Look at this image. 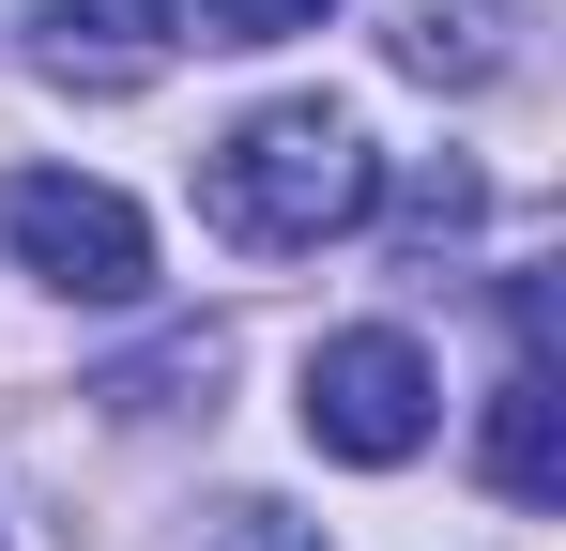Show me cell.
Here are the masks:
<instances>
[{
  "mask_svg": "<svg viewBox=\"0 0 566 551\" xmlns=\"http://www.w3.org/2000/svg\"><path fill=\"white\" fill-rule=\"evenodd\" d=\"M199 215H214L230 246H261V261H306V246H337V230L382 215V154H368L353 107L291 92V107H245V123L199 154Z\"/></svg>",
  "mask_w": 566,
  "mask_h": 551,
  "instance_id": "6da1fadb",
  "label": "cell"
},
{
  "mask_svg": "<svg viewBox=\"0 0 566 551\" xmlns=\"http://www.w3.org/2000/svg\"><path fill=\"white\" fill-rule=\"evenodd\" d=\"M0 246L31 291H62V306H138L154 291V215L93 169H15L0 184Z\"/></svg>",
  "mask_w": 566,
  "mask_h": 551,
  "instance_id": "7a4b0ae2",
  "label": "cell"
},
{
  "mask_svg": "<svg viewBox=\"0 0 566 551\" xmlns=\"http://www.w3.org/2000/svg\"><path fill=\"white\" fill-rule=\"evenodd\" d=\"M429 414H444V383H429V353L398 322H353V337L306 353V445L353 459V475H398V459L429 445Z\"/></svg>",
  "mask_w": 566,
  "mask_h": 551,
  "instance_id": "3957f363",
  "label": "cell"
},
{
  "mask_svg": "<svg viewBox=\"0 0 566 551\" xmlns=\"http://www.w3.org/2000/svg\"><path fill=\"white\" fill-rule=\"evenodd\" d=\"M169 46H185V0H31V62L62 92H138L169 77Z\"/></svg>",
  "mask_w": 566,
  "mask_h": 551,
  "instance_id": "277c9868",
  "label": "cell"
},
{
  "mask_svg": "<svg viewBox=\"0 0 566 551\" xmlns=\"http://www.w3.org/2000/svg\"><path fill=\"white\" fill-rule=\"evenodd\" d=\"M382 46H398V77H429V92H490L521 62V0H382Z\"/></svg>",
  "mask_w": 566,
  "mask_h": 551,
  "instance_id": "5b68a950",
  "label": "cell"
},
{
  "mask_svg": "<svg viewBox=\"0 0 566 551\" xmlns=\"http://www.w3.org/2000/svg\"><path fill=\"white\" fill-rule=\"evenodd\" d=\"M474 475H490L505 506H566V383L552 367H505V398H490V429H474Z\"/></svg>",
  "mask_w": 566,
  "mask_h": 551,
  "instance_id": "8992f818",
  "label": "cell"
},
{
  "mask_svg": "<svg viewBox=\"0 0 566 551\" xmlns=\"http://www.w3.org/2000/svg\"><path fill=\"white\" fill-rule=\"evenodd\" d=\"M199 15V46H291V31H322L337 0H185Z\"/></svg>",
  "mask_w": 566,
  "mask_h": 551,
  "instance_id": "52a82bcc",
  "label": "cell"
},
{
  "mask_svg": "<svg viewBox=\"0 0 566 551\" xmlns=\"http://www.w3.org/2000/svg\"><path fill=\"white\" fill-rule=\"evenodd\" d=\"M199 551H322V521H291V506L245 490V506H214V537H199Z\"/></svg>",
  "mask_w": 566,
  "mask_h": 551,
  "instance_id": "ba28073f",
  "label": "cell"
}]
</instances>
